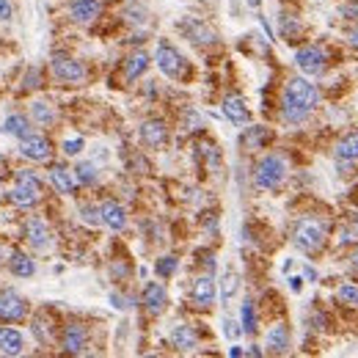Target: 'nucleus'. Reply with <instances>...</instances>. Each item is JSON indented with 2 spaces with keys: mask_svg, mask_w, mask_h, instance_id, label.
<instances>
[{
  "mask_svg": "<svg viewBox=\"0 0 358 358\" xmlns=\"http://www.w3.org/2000/svg\"><path fill=\"white\" fill-rule=\"evenodd\" d=\"M317 102H320L317 86L303 80V77H292L286 83L284 97H282V116L289 124H298V122H303L317 108Z\"/></svg>",
  "mask_w": 358,
  "mask_h": 358,
  "instance_id": "nucleus-1",
  "label": "nucleus"
},
{
  "mask_svg": "<svg viewBox=\"0 0 358 358\" xmlns=\"http://www.w3.org/2000/svg\"><path fill=\"white\" fill-rule=\"evenodd\" d=\"M286 179V160L282 154H265L254 168V182L262 190H276Z\"/></svg>",
  "mask_w": 358,
  "mask_h": 358,
  "instance_id": "nucleus-2",
  "label": "nucleus"
},
{
  "mask_svg": "<svg viewBox=\"0 0 358 358\" xmlns=\"http://www.w3.org/2000/svg\"><path fill=\"white\" fill-rule=\"evenodd\" d=\"M11 202L17 207H33L42 199V182L33 171H17V182L11 188Z\"/></svg>",
  "mask_w": 358,
  "mask_h": 358,
  "instance_id": "nucleus-3",
  "label": "nucleus"
},
{
  "mask_svg": "<svg viewBox=\"0 0 358 358\" xmlns=\"http://www.w3.org/2000/svg\"><path fill=\"white\" fill-rule=\"evenodd\" d=\"M292 240H295V245H298L300 251L314 254V251H320V248H323V243H325V226H323L320 220L306 218V220H300V223L295 226Z\"/></svg>",
  "mask_w": 358,
  "mask_h": 358,
  "instance_id": "nucleus-4",
  "label": "nucleus"
},
{
  "mask_svg": "<svg viewBox=\"0 0 358 358\" xmlns=\"http://www.w3.org/2000/svg\"><path fill=\"white\" fill-rule=\"evenodd\" d=\"M154 61H157L160 72H163L165 77H171V80H179V77L185 74V58H182V53H179L174 44H168V42H160V44H157Z\"/></svg>",
  "mask_w": 358,
  "mask_h": 358,
  "instance_id": "nucleus-5",
  "label": "nucleus"
},
{
  "mask_svg": "<svg viewBox=\"0 0 358 358\" xmlns=\"http://www.w3.org/2000/svg\"><path fill=\"white\" fill-rule=\"evenodd\" d=\"M50 67H53V77L61 80V83L74 86V83H83V80H86V67H83L80 61H74L72 56L56 53L53 61H50Z\"/></svg>",
  "mask_w": 358,
  "mask_h": 358,
  "instance_id": "nucleus-6",
  "label": "nucleus"
},
{
  "mask_svg": "<svg viewBox=\"0 0 358 358\" xmlns=\"http://www.w3.org/2000/svg\"><path fill=\"white\" fill-rule=\"evenodd\" d=\"M28 317V303L14 289L0 286V323H17Z\"/></svg>",
  "mask_w": 358,
  "mask_h": 358,
  "instance_id": "nucleus-7",
  "label": "nucleus"
},
{
  "mask_svg": "<svg viewBox=\"0 0 358 358\" xmlns=\"http://www.w3.org/2000/svg\"><path fill=\"white\" fill-rule=\"evenodd\" d=\"M295 64L303 74H320L325 70V53L320 47H300L295 53Z\"/></svg>",
  "mask_w": 358,
  "mask_h": 358,
  "instance_id": "nucleus-8",
  "label": "nucleus"
},
{
  "mask_svg": "<svg viewBox=\"0 0 358 358\" xmlns=\"http://www.w3.org/2000/svg\"><path fill=\"white\" fill-rule=\"evenodd\" d=\"M19 152H22V157L42 163V160H47V157H50L53 146H50V141H47L44 136H39V133H31V136H25V138L19 141Z\"/></svg>",
  "mask_w": 358,
  "mask_h": 358,
  "instance_id": "nucleus-9",
  "label": "nucleus"
},
{
  "mask_svg": "<svg viewBox=\"0 0 358 358\" xmlns=\"http://www.w3.org/2000/svg\"><path fill=\"white\" fill-rule=\"evenodd\" d=\"M138 136H141V141L149 149H157V146H163L165 138H168V127H165L163 119H146L141 124V130H138Z\"/></svg>",
  "mask_w": 358,
  "mask_h": 358,
  "instance_id": "nucleus-10",
  "label": "nucleus"
},
{
  "mask_svg": "<svg viewBox=\"0 0 358 358\" xmlns=\"http://www.w3.org/2000/svg\"><path fill=\"white\" fill-rule=\"evenodd\" d=\"M215 295H218V286H215L213 276H202V279H196L193 286H190V300H193L196 306H202V309L213 306Z\"/></svg>",
  "mask_w": 358,
  "mask_h": 358,
  "instance_id": "nucleus-11",
  "label": "nucleus"
},
{
  "mask_svg": "<svg viewBox=\"0 0 358 358\" xmlns=\"http://www.w3.org/2000/svg\"><path fill=\"white\" fill-rule=\"evenodd\" d=\"M86 345H88V334H86V328L83 325H77V323H70L67 328H64V334H61V348L67 350V353H83L86 350Z\"/></svg>",
  "mask_w": 358,
  "mask_h": 358,
  "instance_id": "nucleus-12",
  "label": "nucleus"
},
{
  "mask_svg": "<svg viewBox=\"0 0 358 358\" xmlns=\"http://www.w3.org/2000/svg\"><path fill=\"white\" fill-rule=\"evenodd\" d=\"M223 113H226V119L231 124H248L251 122V111H248V105H245V99L240 94H229L223 99Z\"/></svg>",
  "mask_w": 358,
  "mask_h": 358,
  "instance_id": "nucleus-13",
  "label": "nucleus"
},
{
  "mask_svg": "<svg viewBox=\"0 0 358 358\" xmlns=\"http://www.w3.org/2000/svg\"><path fill=\"white\" fill-rule=\"evenodd\" d=\"M141 300H143V306H146V311H149V314H160V311L165 309V303H168L165 286L157 284V282H149V284L143 286Z\"/></svg>",
  "mask_w": 358,
  "mask_h": 358,
  "instance_id": "nucleus-14",
  "label": "nucleus"
},
{
  "mask_svg": "<svg viewBox=\"0 0 358 358\" xmlns=\"http://www.w3.org/2000/svg\"><path fill=\"white\" fill-rule=\"evenodd\" d=\"M25 240H28L36 251H44V248L50 245V229H47V223L39 220V218H31V220L25 223Z\"/></svg>",
  "mask_w": 358,
  "mask_h": 358,
  "instance_id": "nucleus-15",
  "label": "nucleus"
},
{
  "mask_svg": "<svg viewBox=\"0 0 358 358\" xmlns=\"http://www.w3.org/2000/svg\"><path fill=\"white\" fill-rule=\"evenodd\" d=\"M99 218H102V223H105L108 229H113V231H122V229L127 226V213H124V207L116 204V202H102V204H99Z\"/></svg>",
  "mask_w": 358,
  "mask_h": 358,
  "instance_id": "nucleus-16",
  "label": "nucleus"
},
{
  "mask_svg": "<svg viewBox=\"0 0 358 358\" xmlns=\"http://www.w3.org/2000/svg\"><path fill=\"white\" fill-rule=\"evenodd\" d=\"M179 28H182V31L188 33V39H190V42H196L199 47L215 44V39H218L213 28H207V25H204V22H199V19H188V22H182Z\"/></svg>",
  "mask_w": 358,
  "mask_h": 358,
  "instance_id": "nucleus-17",
  "label": "nucleus"
},
{
  "mask_svg": "<svg viewBox=\"0 0 358 358\" xmlns=\"http://www.w3.org/2000/svg\"><path fill=\"white\" fill-rule=\"evenodd\" d=\"M8 270L14 276H19V279H31L36 273V265H33V259L28 254H22L19 248H11L8 251Z\"/></svg>",
  "mask_w": 358,
  "mask_h": 358,
  "instance_id": "nucleus-18",
  "label": "nucleus"
},
{
  "mask_svg": "<svg viewBox=\"0 0 358 358\" xmlns=\"http://www.w3.org/2000/svg\"><path fill=\"white\" fill-rule=\"evenodd\" d=\"M99 11H102V6H99V0H74L70 6V14L74 22H80V25H86V22H91V19H97L99 17Z\"/></svg>",
  "mask_w": 358,
  "mask_h": 358,
  "instance_id": "nucleus-19",
  "label": "nucleus"
},
{
  "mask_svg": "<svg viewBox=\"0 0 358 358\" xmlns=\"http://www.w3.org/2000/svg\"><path fill=\"white\" fill-rule=\"evenodd\" d=\"M25 348V339L17 328H8V325H0V353L6 356H19Z\"/></svg>",
  "mask_w": 358,
  "mask_h": 358,
  "instance_id": "nucleus-20",
  "label": "nucleus"
},
{
  "mask_svg": "<svg viewBox=\"0 0 358 358\" xmlns=\"http://www.w3.org/2000/svg\"><path fill=\"white\" fill-rule=\"evenodd\" d=\"M171 345L177 348V350H193L196 345H199V336H196V331L190 328V325H185V323H179V325H174L171 328Z\"/></svg>",
  "mask_w": 358,
  "mask_h": 358,
  "instance_id": "nucleus-21",
  "label": "nucleus"
},
{
  "mask_svg": "<svg viewBox=\"0 0 358 358\" xmlns=\"http://www.w3.org/2000/svg\"><path fill=\"white\" fill-rule=\"evenodd\" d=\"M265 348H268V353H273V356L286 353V350H289V328H286V325H273V328L268 331Z\"/></svg>",
  "mask_w": 358,
  "mask_h": 358,
  "instance_id": "nucleus-22",
  "label": "nucleus"
},
{
  "mask_svg": "<svg viewBox=\"0 0 358 358\" xmlns=\"http://www.w3.org/2000/svg\"><path fill=\"white\" fill-rule=\"evenodd\" d=\"M74 174H72L70 168H64V165H53L50 168V185L58 190V193H64V196H70L72 190H74Z\"/></svg>",
  "mask_w": 358,
  "mask_h": 358,
  "instance_id": "nucleus-23",
  "label": "nucleus"
},
{
  "mask_svg": "<svg viewBox=\"0 0 358 358\" xmlns=\"http://www.w3.org/2000/svg\"><path fill=\"white\" fill-rule=\"evenodd\" d=\"M336 160L342 163H356L358 160V133H348L336 143Z\"/></svg>",
  "mask_w": 358,
  "mask_h": 358,
  "instance_id": "nucleus-24",
  "label": "nucleus"
},
{
  "mask_svg": "<svg viewBox=\"0 0 358 358\" xmlns=\"http://www.w3.org/2000/svg\"><path fill=\"white\" fill-rule=\"evenodd\" d=\"M149 67V56L146 53H133L127 61H124V80L133 83L136 77H141L143 72Z\"/></svg>",
  "mask_w": 358,
  "mask_h": 358,
  "instance_id": "nucleus-25",
  "label": "nucleus"
},
{
  "mask_svg": "<svg viewBox=\"0 0 358 358\" xmlns=\"http://www.w3.org/2000/svg\"><path fill=\"white\" fill-rule=\"evenodd\" d=\"M3 130L8 133V136H14V138H25V136H31L33 130H31V122L25 119V116H19V113H14V116H8L6 119V124H3Z\"/></svg>",
  "mask_w": 358,
  "mask_h": 358,
  "instance_id": "nucleus-26",
  "label": "nucleus"
},
{
  "mask_svg": "<svg viewBox=\"0 0 358 358\" xmlns=\"http://www.w3.org/2000/svg\"><path fill=\"white\" fill-rule=\"evenodd\" d=\"M31 116H33V122H39V124H53V122H56V111H53V105L42 102V99L31 105Z\"/></svg>",
  "mask_w": 358,
  "mask_h": 358,
  "instance_id": "nucleus-27",
  "label": "nucleus"
},
{
  "mask_svg": "<svg viewBox=\"0 0 358 358\" xmlns=\"http://www.w3.org/2000/svg\"><path fill=\"white\" fill-rule=\"evenodd\" d=\"M74 179H77L80 185H94V182L99 179V171H97L94 163H77V165H74Z\"/></svg>",
  "mask_w": 358,
  "mask_h": 358,
  "instance_id": "nucleus-28",
  "label": "nucleus"
},
{
  "mask_svg": "<svg viewBox=\"0 0 358 358\" xmlns=\"http://www.w3.org/2000/svg\"><path fill=\"white\" fill-rule=\"evenodd\" d=\"M270 141V130L268 127H251L245 136H243V143L248 146V149H259L262 143Z\"/></svg>",
  "mask_w": 358,
  "mask_h": 358,
  "instance_id": "nucleus-29",
  "label": "nucleus"
},
{
  "mask_svg": "<svg viewBox=\"0 0 358 358\" xmlns=\"http://www.w3.org/2000/svg\"><path fill=\"white\" fill-rule=\"evenodd\" d=\"M240 320H243V331L254 334L257 331V311H254V300H245L240 309Z\"/></svg>",
  "mask_w": 358,
  "mask_h": 358,
  "instance_id": "nucleus-30",
  "label": "nucleus"
},
{
  "mask_svg": "<svg viewBox=\"0 0 358 358\" xmlns=\"http://www.w3.org/2000/svg\"><path fill=\"white\" fill-rule=\"evenodd\" d=\"M336 298H339V303L358 309V284H342L336 289Z\"/></svg>",
  "mask_w": 358,
  "mask_h": 358,
  "instance_id": "nucleus-31",
  "label": "nucleus"
},
{
  "mask_svg": "<svg viewBox=\"0 0 358 358\" xmlns=\"http://www.w3.org/2000/svg\"><path fill=\"white\" fill-rule=\"evenodd\" d=\"M177 268H179V259H177V257H163V259H157V265H154L157 276H163V279L174 276V273H177Z\"/></svg>",
  "mask_w": 358,
  "mask_h": 358,
  "instance_id": "nucleus-32",
  "label": "nucleus"
},
{
  "mask_svg": "<svg viewBox=\"0 0 358 358\" xmlns=\"http://www.w3.org/2000/svg\"><path fill=\"white\" fill-rule=\"evenodd\" d=\"M234 292H237V273H234V270H226L223 286H220V298H223V300H231Z\"/></svg>",
  "mask_w": 358,
  "mask_h": 358,
  "instance_id": "nucleus-33",
  "label": "nucleus"
},
{
  "mask_svg": "<svg viewBox=\"0 0 358 358\" xmlns=\"http://www.w3.org/2000/svg\"><path fill=\"white\" fill-rule=\"evenodd\" d=\"M83 146H86L83 138H70V141H64V154L74 157V154H80V152H83Z\"/></svg>",
  "mask_w": 358,
  "mask_h": 358,
  "instance_id": "nucleus-34",
  "label": "nucleus"
},
{
  "mask_svg": "<svg viewBox=\"0 0 358 358\" xmlns=\"http://www.w3.org/2000/svg\"><path fill=\"white\" fill-rule=\"evenodd\" d=\"M223 334H226L229 339H237V336L243 334V328H237V323H234V320H223Z\"/></svg>",
  "mask_w": 358,
  "mask_h": 358,
  "instance_id": "nucleus-35",
  "label": "nucleus"
},
{
  "mask_svg": "<svg viewBox=\"0 0 358 358\" xmlns=\"http://www.w3.org/2000/svg\"><path fill=\"white\" fill-rule=\"evenodd\" d=\"M80 213H83V218H86L88 223H102V218H99V207H97V210H94V207H83Z\"/></svg>",
  "mask_w": 358,
  "mask_h": 358,
  "instance_id": "nucleus-36",
  "label": "nucleus"
},
{
  "mask_svg": "<svg viewBox=\"0 0 358 358\" xmlns=\"http://www.w3.org/2000/svg\"><path fill=\"white\" fill-rule=\"evenodd\" d=\"M11 14H14L11 0H0V22H8V19H11Z\"/></svg>",
  "mask_w": 358,
  "mask_h": 358,
  "instance_id": "nucleus-37",
  "label": "nucleus"
},
{
  "mask_svg": "<svg viewBox=\"0 0 358 358\" xmlns=\"http://www.w3.org/2000/svg\"><path fill=\"white\" fill-rule=\"evenodd\" d=\"M202 127V116L196 111H188V130H199Z\"/></svg>",
  "mask_w": 358,
  "mask_h": 358,
  "instance_id": "nucleus-38",
  "label": "nucleus"
},
{
  "mask_svg": "<svg viewBox=\"0 0 358 358\" xmlns=\"http://www.w3.org/2000/svg\"><path fill=\"white\" fill-rule=\"evenodd\" d=\"M39 86V70H31L25 74V88H36Z\"/></svg>",
  "mask_w": 358,
  "mask_h": 358,
  "instance_id": "nucleus-39",
  "label": "nucleus"
},
{
  "mask_svg": "<svg viewBox=\"0 0 358 358\" xmlns=\"http://www.w3.org/2000/svg\"><path fill=\"white\" fill-rule=\"evenodd\" d=\"M111 303L116 306V309H130V298H122V295H111Z\"/></svg>",
  "mask_w": 358,
  "mask_h": 358,
  "instance_id": "nucleus-40",
  "label": "nucleus"
},
{
  "mask_svg": "<svg viewBox=\"0 0 358 358\" xmlns=\"http://www.w3.org/2000/svg\"><path fill=\"white\" fill-rule=\"evenodd\" d=\"M342 14L348 19H358V6H342Z\"/></svg>",
  "mask_w": 358,
  "mask_h": 358,
  "instance_id": "nucleus-41",
  "label": "nucleus"
},
{
  "mask_svg": "<svg viewBox=\"0 0 358 358\" xmlns=\"http://www.w3.org/2000/svg\"><path fill=\"white\" fill-rule=\"evenodd\" d=\"M348 44H350V47H356V50H358V25L353 28V31H350V33H348Z\"/></svg>",
  "mask_w": 358,
  "mask_h": 358,
  "instance_id": "nucleus-42",
  "label": "nucleus"
},
{
  "mask_svg": "<svg viewBox=\"0 0 358 358\" xmlns=\"http://www.w3.org/2000/svg\"><path fill=\"white\" fill-rule=\"evenodd\" d=\"M300 282H303V279H289V286L298 292V289H300Z\"/></svg>",
  "mask_w": 358,
  "mask_h": 358,
  "instance_id": "nucleus-43",
  "label": "nucleus"
},
{
  "mask_svg": "<svg viewBox=\"0 0 358 358\" xmlns=\"http://www.w3.org/2000/svg\"><path fill=\"white\" fill-rule=\"evenodd\" d=\"M350 259H353V268H356V270H358V251H356V254H353V257H350Z\"/></svg>",
  "mask_w": 358,
  "mask_h": 358,
  "instance_id": "nucleus-44",
  "label": "nucleus"
},
{
  "mask_svg": "<svg viewBox=\"0 0 358 358\" xmlns=\"http://www.w3.org/2000/svg\"><path fill=\"white\" fill-rule=\"evenodd\" d=\"M0 265H3V251H0Z\"/></svg>",
  "mask_w": 358,
  "mask_h": 358,
  "instance_id": "nucleus-45",
  "label": "nucleus"
},
{
  "mask_svg": "<svg viewBox=\"0 0 358 358\" xmlns=\"http://www.w3.org/2000/svg\"><path fill=\"white\" fill-rule=\"evenodd\" d=\"M356 231H358V218H356Z\"/></svg>",
  "mask_w": 358,
  "mask_h": 358,
  "instance_id": "nucleus-46",
  "label": "nucleus"
}]
</instances>
